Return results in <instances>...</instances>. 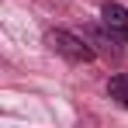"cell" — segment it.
Wrapping results in <instances>:
<instances>
[{
    "label": "cell",
    "mask_w": 128,
    "mask_h": 128,
    "mask_svg": "<svg viewBox=\"0 0 128 128\" xmlns=\"http://www.w3.org/2000/svg\"><path fill=\"white\" fill-rule=\"evenodd\" d=\"M107 94H111V100H118L121 107H128V73H118V76H111V83H107Z\"/></svg>",
    "instance_id": "cell-3"
},
{
    "label": "cell",
    "mask_w": 128,
    "mask_h": 128,
    "mask_svg": "<svg viewBox=\"0 0 128 128\" xmlns=\"http://www.w3.org/2000/svg\"><path fill=\"white\" fill-rule=\"evenodd\" d=\"M48 45H52L62 59H69V62H90V59H94L90 42L80 38V35H73V31H48Z\"/></svg>",
    "instance_id": "cell-1"
},
{
    "label": "cell",
    "mask_w": 128,
    "mask_h": 128,
    "mask_svg": "<svg viewBox=\"0 0 128 128\" xmlns=\"http://www.w3.org/2000/svg\"><path fill=\"white\" fill-rule=\"evenodd\" d=\"M100 24H104V31L114 42L128 45V7H121V4H104V7H100Z\"/></svg>",
    "instance_id": "cell-2"
}]
</instances>
